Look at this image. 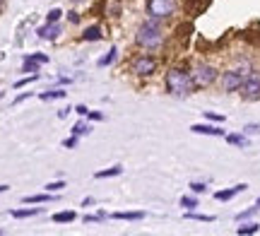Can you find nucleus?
I'll return each instance as SVG.
<instances>
[{"label": "nucleus", "instance_id": "f257e3e1", "mask_svg": "<svg viewBox=\"0 0 260 236\" xmlns=\"http://www.w3.org/2000/svg\"><path fill=\"white\" fill-rule=\"evenodd\" d=\"M164 85H167V92L176 99H186L195 92V82L190 77V70L186 68H169L167 77H164Z\"/></svg>", "mask_w": 260, "mask_h": 236}, {"label": "nucleus", "instance_id": "f03ea898", "mask_svg": "<svg viewBox=\"0 0 260 236\" xmlns=\"http://www.w3.org/2000/svg\"><path fill=\"white\" fill-rule=\"evenodd\" d=\"M135 44H138L142 51H159V48L164 46V31H161V24H159V19H145L142 24L138 27V34H135Z\"/></svg>", "mask_w": 260, "mask_h": 236}, {"label": "nucleus", "instance_id": "7ed1b4c3", "mask_svg": "<svg viewBox=\"0 0 260 236\" xmlns=\"http://www.w3.org/2000/svg\"><path fill=\"white\" fill-rule=\"evenodd\" d=\"M190 77L195 82V89H207V87H212L219 80V70L212 63H195L190 68Z\"/></svg>", "mask_w": 260, "mask_h": 236}, {"label": "nucleus", "instance_id": "20e7f679", "mask_svg": "<svg viewBox=\"0 0 260 236\" xmlns=\"http://www.w3.org/2000/svg\"><path fill=\"white\" fill-rule=\"evenodd\" d=\"M248 73H251V68H229V70L219 73V85H222V92H226V94L239 92Z\"/></svg>", "mask_w": 260, "mask_h": 236}, {"label": "nucleus", "instance_id": "39448f33", "mask_svg": "<svg viewBox=\"0 0 260 236\" xmlns=\"http://www.w3.org/2000/svg\"><path fill=\"white\" fill-rule=\"evenodd\" d=\"M157 68H159V60L152 53H140V56H135L130 60V70L138 77H152L157 73Z\"/></svg>", "mask_w": 260, "mask_h": 236}, {"label": "nucleus", "instance_id": "423d86ee", "mask_svg": "<svg viewBox=\"0 0 260 236\" xmlns=\"http://www.w3.org/2000/svg\"><path fill=\"white\" fill-rule=\"evenodd\" d=\"M178 3L176 0H147V15L152 19H169L176 12Z\"/></svg>", "mask_w": 260, "mask_h": 236}, {"label": "nucleus", "instance_id": "0eeeda50", "mask_svg": "<svg viewBox=\"0 0 260 236\" xmlns=\"http://www.w3.org/2000/svg\"><path fill=\"white\" fill-rule=\"evenodd\" d=\"M239 94H241L246 102H260V75L248 73L246 80H243L241 89H239Z\"/></svg>", "mask_w": 260, "mask_h": 236}, {"label": "nucleus", "instance_id": "6e6552de", "mask_svg": "<svg viewBox=\"0 0 260 236\" xmlns=\"http://www.w3.org/2000/svg\"><path fill=\"white\" fill-rule=\"evenodd\" d=\"M190 130H193L195 135H212V138H224V135H226L224 128L210 125V123H195V125H190Z\"/></svg>", "mask_w": 260, "mask_h": 236}, {"label": "nucleus", "instance_id": "1a4fd4ad", "mask_svg": "<svg viewBox=\"0 0 260 236\" xmlns=\"http://www.w3.org/2000/svg\"><path fill=\"white\" fill-rule=\"evenodd\" d=\"M37 34L41 39H46V41H56V39L60 37V24H58V22H46L44 27H39Z\"/></svg>", "mask_w": 260, "mask_h": 236}, {"label": "nucleus", "instance_id": "9d476101", "mask_svg": "<svg viewBox=\"0 0 260 236\" xmlns=\"http://www.w3.org/2000/svg\"><path fill=\"white\" fill-rule=\"evenodd\" d=\"M246 188H248L246 183H236L234 188L217 190V193H214V200H219V203H229V200H232V198H236V195H239V193H243V190H246Z\"/></svg>", "mask_w": 260, "mask_h": 236}, {"label": "nucleus", "instance_id": "9b49d317", "mask_svg": "<svg viewBox=\"0 0 260 236\" xmlns=\"http://www.w3.org/2000/svg\"><path fill=\"white\" fill-rule=\"evenodd\" d=\"M224 138H226V142L234 145V147H241V150L248 147V135H246V132H229V135H224Z\"/></svg>", "mask_w": 260, "mask_h": 236}, {"label": "nucleus", "instance_id": "f8f14e48", "mask_svg": "<svg viewBox=\"0 0 260 236\" xmlns=\"http://www.w3.org/2000/svg\"><path fill=\"white\" fill-rule=\"evenodd\" d=\"M104 34H102V27L99 24H92V27H87L82 31V41H99Z\"/></svg>", "mask_w": 260, "mask_h": 236}, {"label": "nucleus", "instance_id": "ddd939ff", "mask_svg": "<svg viewBox=\"0 0 260 236\" xmlns=\"http://www.w3.org/2000/svg\"><path fill=\"white\" fill-rule=\"evenodd\" d=\"M51 200H56L53 198V193H39V195H27V198H24V203H27V205H41V203H51Z\"/></svg>", "mask_w": 260, "mask_h": 236}, {"label": "nucleus", "instance_id": "4468645a", "mask_svg": "<svg viewBox=\"0 0 260 236\" xmlns=\"http://www.w3.org/2000/svg\"><path fill=\"white\" fill-rule=\"evenodd\" d=\"M111 219H123V222H140V219H145V212H113Z\"/></svg>", "mask_w": 260, "mask_h": 236}, {"label": "nucleus", "instance_id": "2eb2a0df", "mask_svg": "<svg viewBox=\"0 0 260 236\" xmlns=\"http://www.w3.org/2000/svg\"><path fill=\"white\" fill-rule=\"evenodd\" d=\"M15 219H27V217H37L41 215V208H24V210H12L10 212Z\"/></svg>", "mask_w": 260, "mask_h": 236}, {"label": "nucleus", "instance_id": "dca6fc26", "mask_svg": "<svg viewBox=\"0 0 260 236\" xmlns=\"http://www.w3.org/2000/svg\"><path fill=\"white\" fill-rule=\"evenodd\" d=\"M121 174H123V166H121V164H116V166H111V169L96 171V174H94V179L102 181V179H111V176H121Z\"/></svg>", "mask_w": 260, "mask_h": 236}, {"label": "nucleus", "instance_id": "f3484780", "mask_svg": "<svg viewBox=\"0 0 260 236\" xmlns=\"http://www.w3.org/2000/svg\"><path fill=\"white\" fill-rule=\"evenodd\" d=\"M116 60H118V48L111 46V51H106V56L99 58V68H109V65H113Z\"/></svg>", "mask_w": 260, "mask_h": 236}, {"label": "nucleus", "instance_id": "a211bd4d", "mask_svg": "<svg viewBox=\"0 0 260 236\" xmlns=\"http://www.w3.org/2000/svg\"><path fill=\"white\" fill-rule=\"evenodd\" d=\"M260 231V224L258 222H246L241 227H236V234L239 236H251V234H258Z\"/></svg>", "mask_w": 260, "mask_h": 236}, {"label": "nucleus", "instance_id": "6ab92c4d", "mask_svg": "<svg viewBox=\"0 0 260 236\" xmlns=\"http://www.w3.org/2000/svg\"><path fill=\"white\" fill-rule=\"evenodd\" d=\"M104 15H106V17H118V15H121V0H106Z\"/></svg>", "mask_w": 260, "mask_h": 236}, {"label": "nucleus", "instance_id": "aec40b11", "mask_svg": "<svg viewBox=\"0 0 260 236\" xmlns=\"http://www.w3.org/2000/svg\"><path fill=\"white\" fill-rule=\"evenodd\" d=\"M65 94H68L65 89H48V92H41L39 99H41V102H51V99H63Z\"/></svg>", "mask_w": 260, "mask_h": 236}, {"label": "nucleus", "instance_id": "412c9836", "mask_svg": "<svg viewBox=\"0 0 260 236\" xmlns=\"http://www.w3.org/2000/svg\"><path fill=\"white\" fill-rule=\"evenodd\" d=\"M92 130H94V128H92V125H89V123L80 121V123H75V125H73V130H70V132L80 138V135H87V132H92Z\"/></svg>", "mask_w": 260, "mask_h": 236}, {"label": "nucleus", "instance_id": "4be33fe9", "mask_svg": "<svg viewBox=\"0 0 260 236\" xmlns=\"http://www.w3.org/2000/svg\"><path fill=\"white\" fill-rule=\"evenodd\" d=\"M77 219V215H75L73 210L70 212H56L53 215V222H58V224H65V222H75Z\"/></svg>", "mask_w": 260, "mask_h": 236}, {"label": "nucleus", "instance_id": "5701e85b", "mask_svg": "<svg viewBox=\"0 0 260 236\" xmlns=\"http://www.w3.org/2000/svg\"><path fill=\"white\" fill-rule=\"evenodd\" d=\"M181 208L195 210V208H200V203H198V198H195V195H183V198H181Z\"/></svg>", "mask_w": 260, "mask_h": 236}, {"label": "nucleus", "instance_id": "b1692460", "mask_svg": "<svg viewBox=\"0 0 260 236\" xmlns=\"http://www.w3.org/2000/svg\"><path fill=\"white\" fill-rule=\"evenodd\" d=\"M186 219H195V222H214L212 215H198L193 210H186Z\"/></svg>", "mask_w": 260, "mask_h": 236}, {"label": "nucleus", "instance_id": "393cba45", "mask_svg": "<svg viewBox=\"0 0 260 236\" xmlns=\"http://www.w3.org/2000/svg\"><path fill=\"white\" fill-rule=\"evenodd\" d=\"M22 73H39V63H37V60H31V58H24Z\"/></svg>", "mask_w": 260, "mask_h": 236}, {"label": "nucleus", "instance_id": "a878e982", "mask_svg": "<svg viewBox=\"0 0 260 236\" xmlns=\"http://www.w3.org/2000/svg\"><path fill=\"white\" fill-rule=\"evenodd\" d=\"M258 205H255V208H248L246 210V212H239V215H236V222H243V219H251L253 215H255V212H258Z\"/></svg>", "mask_w": 260, "mask_h": 236}, {"label": "nucleus", "instance_id": "bb28decb", "mask_svg": "<svg viewBox=\"0 0 260 236\" xmlns=\"http://www.w3.org/2000/svg\"><path fill=\"white\" fill-rule=\"evenodd\" d=\"M44 188H46L48 193H58V190H63V188H65V181H53V183H46Z\"/></svg>", "mask_w": 260, "mask_h": 236}, {"label": "nucleus", "instance_id": "cd10ccee", "mask_svg": "<svg viewBox=\"0 0 260 236\" xmlns=\"http://www.w3.org/2000/svg\"><path fill=\"white\" fill-rule=\"evenodd\" d=\"M24 58H31V60H37L39 65L48 63V56H46V53H29V56H24Z\"/></svg>", "mask_w": 260, "mask_h": 236}, {"label": "nucleus", "instance_id": "c85d7f7f", "mask_svg": "<svg viewBox=\"0 0 260 236\" xmlns=\"http://www.w3.org/2000/svg\"><path fill=\"white\" fill-rule=\"evenodd\" d=\"M205 121L222 123V121H224V116H222V114H214V111H205Z\"/></svg>", "mask_w": 260, "mask_h": 236}, {"label": "nucleus", "instance_id": "c756f323", "mask_svg": "<svg viewBox=\"0 0 260 236\" xmlns=\"http://www.w3.org/2000/svg\"><path fill=\"white\" fill-rule=\"evenodd\" d=\"M188 188L193 190V193H205V190H207V183H200V181H193V183H190Z\"/></svg>", "mask_w": 260, "mask_h": 236}, {"label": "nucleus", "instance_id": "7c9ffc66", "mask_svg": "<svg viewBox=\"0 0 260 236\" xmlns=\"http://www.w3.org/2000/svg\"><path fill=\"white\" fill-rule=\"evenodd\" d=\"M60 15H63V10H60V8H53L46 15V19H48V22H58V19H60Z\"/></svg>", "mask_w": 260, "mask_h": 236}, {"label": "nucleus", "instance_id": "2f4dec72", "mask_svg": "<svg viewBox=\"0 0 260 236\" xmlns=\"http://www.w3.org/2000/svg\"><path fill=\"white\" fill-rule=\"evenodd\" d=\"M63 147H68V150H75V147H77V135L65 138V140H63Z\"/></svg>", "mask_w": 260, "mask_h": 236}, {"label": "nucleus", "instance_id": "473e14b6", "mask_svg": "<svg viewBox=\"0 0 260 236\" xmlns=\"http://www.w3.org/2000/svg\"><path fill=\"white\" fill-rule=\"evenodd\" d=\"M243 132H246V135H258V132H260V125H258V123H248V125L243 128Z\"/></svg>", "mask_w": 260, "mask_h": 236}, {"label": "nucleus", "instance_id": "72a5a7b5", "mask_svg": "<svg viewBox=\"0 0 260 236\" xmlns=\"http://www.w3.org/2000/svg\"><path fill=\"white\" fill-rule=\"evenodd\" d=\"M80 19H82V15H80V12H75V10H70V12H68V22H70V24H80Z\"/></svg>", "mask_w": 260, "mask_h": 236}, {"label": "nucleus", "instance_id": "f704fd0d", "mask_svg": "<svg viewBox=\"0 0 260 236\" xmlns=\"http://www.w3.org/2000/svg\"><path fill=\"white\" fill-rule=\"evenodd\" d=\"M104 215H84V224H92V222H102Z\"/></svg>", "mask_w": 260, "mask_h": 236}, {"label": "nucleus", "instance_id": "c9c22d12", "mask_svg": "<svg viewBox=\"0 0 260 236\" xmlns=\"http://www.w3.org/2000/svg\"><path fill=\"white\" fill-rule=\"evenodd\" d=\"M87 118H89V121H104V114H102V111H89V114H87Z\"/></svg>", "mask_w": 260, "mask_h": 236}, {"label": "nucleus", "instance_id": "e433bc0d", "mask_svg": "<svg viewBox=\"0 0 260 236\" xmlns=\"http://www.w3.org/2000/svg\"><path fill=\"white\" fill-rule=\"evenodd\" d=\"M73 111H75V114H80V116H87V114H89V109H87V106H82V104L75 106Z\"/></svg>", "mask_w": 260, "mask_h": 236}, {"label": "nucleus", "instance_id": "4c0bfd02", "mask_svg": "<svg viewBox=\"0 0 260 236\" xmlns=\"http://www.w3.org/2000/svg\"><path fill=\"white\" fill-rule=\"evenodd\" d=\"M70 111H73V109H60V111H58V118H65Z\"/></svg>", "mask_w": 260, "mask_h": 236}, {"label": "nucleus", "instance_id": "58836bf2", "mask_svg": "<svg viewBox=\"0 0 260 236\" xmlns=\"http://www.w3.org/2000/svg\"><path fill=\"white\" fill-rule=\"evenodd\" d=\"M8 188H10V186H0V193H5Z\"/></svg>", "mask_w": 260, "mask_h": 236}, {"label": "nucleus", "instance_id": "ea45409f", "mask_svg": "<svg viewBox=\"0 0 260 236\" xmlns=\"http://www.w3.org/2000/svg\"><path fill=\"white\" fill-rule=\"evenodd\" d=\"M3 3H5V0H0V10H3Z\"/></svg>", "mask_w": 260, "mask_h": 236}, {"label": "nucleus", "instance_id": "a19ab883", "mask_svg": "<svg viewBox=\"0 0 260 236\" xmlns=\"http://www.w3.org/2000/svg\"><path fill=\"white\" fill-rule=\"evenodd\" d=\"M255 205H258V208H260V198H258V203H255Z\"/></svg>", "mask_w": 260, "mask_h": 236}, {"label": "nucleus", "instance_id": "79ce46f5", "mask_svg": "<svg viewBox=\"0 0 260 236\" xmlns=\"http://www.w3.org/2000/svg\"><path fill=\"white\" fill-rule=\"evenodd\" d=\"M0 234H3V231H0Z\"/></svg>", "mask_w": 260, "mask_h": 236}]
</instances>
